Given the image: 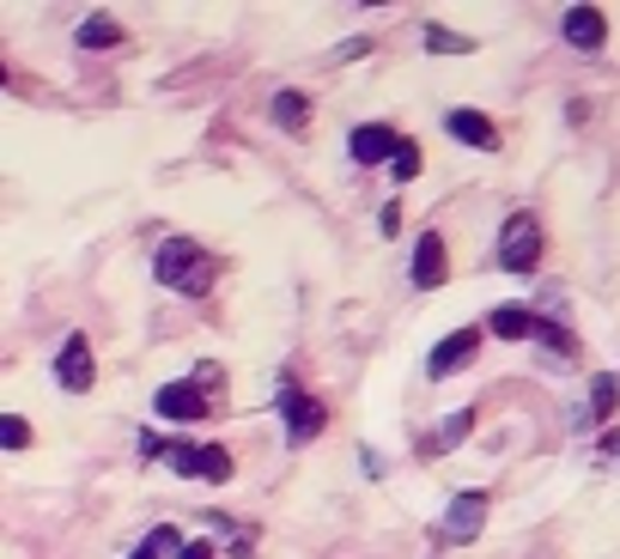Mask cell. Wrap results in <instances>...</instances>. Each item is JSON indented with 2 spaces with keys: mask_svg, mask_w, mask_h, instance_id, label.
<instances>
[{
  "mask_svg": "<svg viewBox=\"0 0 620 559\" xmlns=\"http://www.w3.org/2000/svg\"><path fill=\"white\" fill-rule=\"evenodd\" d=\"M219 268H226V262H219L213 250H201L196 238H164L159 256H152L159 286H171V292H183V298H207V292H213Z\"/></svg>",
  "mask_w": 620,
  "mask_h": 559,
  "instance_id": "1",
  "label": "cell"
},
{
  "mask_svg": "<svg viewBox=\"0 0 620 559\" xmlns=\"http://www.w3.org/2000/svg\"><path fill=\"white\" fill-rule=\"evenodd\" d=\"M541 250H548V238H541V219L529 213V207H517L506 226H499V268H506V274H536V268H541Z\"/></svg>",
  "mask_w": 620,
  "mask_h": 559,
  "instance_id": "2",
  "label": "cell"
},
{
  "mask_svg": "<svg viewBox=\"0 0 620 559\" xmlns=\"http://www.w3.org/2000/svg\"><path fill=\"white\" fill-rule=\"evenodd\" d=\"M487 517H493V492L462 487V492H450V511L438 517L432 541H438V548H462V541H474L487 529Z\"/></svg>",
  "mask_w": 620,
  "mask_h": 559,
  "instance_id": "3",
  "label": "cell"
},
{
  "mask_svg": "<svg viewBox=\"0 0 620 559\" xmlns=\"http://www.w3.org/2000/svg\"><path fill=\"white\" fill-rule=\"evenodd\" d=\"M280 420H287V445H317L322 438V426H329V401H317V396H304L299 383H280Z\"/></svg>",
  "mask_w": 620,
  "mask_h": 559,
  "instance_id": "4",
  "label": "cell"
},
{
  "mask_svg": "<svg viewBox=\"0 0 620 559\" xmlns=\"http://www.w3.org/2000/svg\"><path fill=\"white\" fill-rule=\"evenodd\" d=\"M164 462H171L183 480H207V487H226L231 468H238L226 445H189V438L183 445H164Z\"/></svg>",
  "mask_w": 620,
  "mask_h": 559,
  "instance_id": "5",
  "label": "cell"
},
{
  "mask_svg": "<svg viewBox=\"0 0 620 559\" xmlns=\"http://www.w3.org/2000/svg\"><path fill=\"white\" fill-rule=\"evenodd\" d=\"M481 341H487L481 322H469V329H450L444 341L426 353V377H432V383H444V377L469 371V366H474V353H481Z\"/></svg>",
  "mask_w": 620,
  "mask_h": 559,
  "instance_id": "6",
  "label": "cell"
},
{
  "mask_svg": "<svg viewBox=\"0 0 620 559\" xmlns=\"http://www.w3.org/2000/svg\"><path fill=\"white\" fill-rule=\"evenodd\" d=\"M152 413H159V420H177V426H196V420L213 413V401H207V389L196 377H177V383H164L159 396H152Z\"/></svg>",
  "mask_w": 620,
  "mask_h": 559,
  "instance_id": "7",
  "label": "cell"
},
{
  "mask_svg": "<svg viewBox=\"0 0 620 559\" xmlns=\"http://www.w3.org/2000/svg\"><path fill=\"white\" fill-rule=\"evenodd\" d=\"M56 383L68 389V396H92L98 359H92V341H86V335H68V341H61V353H56Z\"/></svg>",
  "mask_w": 620,
  "mask_h": 559,
  "instance_id": "8",
  "label": "cell"
},
{
  "mask_svg": "<svg viewBox=\"0 0 620 559\" xmlns=\"http://www.w3.org/2000/svg\"><path fill=\"white\" fill-rule=\"evenodd\" d=\"M444 280H450V250H444V238L426 226L420 238H413V286H420V292H438Z\"/></svg>",
  "mask_w": 620,
  "mask_h": 559,
  "instance_id": "9",
  "label": "cell"
},
{
  "mask_svg": "<svg viewBox=\"0 0 620 559\" xmlns=\"http://www.w3.org/2000/svg\"><path fill=\"white\" fill-rule=\"evenodd\" d=\"M396 147H402V134L390 122H359L347 134V159L353 164H383V159H396Z\"/></svg>",
  "mask_w": 620,
  "mask_h": 559,
  "instance_id": "10",
  "label": "cell"
},
{
  "mask_svg": "<svg viewBox=\"0 0 620 559\" xmlns=\"http://www.w3.org/2000/svg\"><path fill=\"white\" fill-rule=\"evenodd\" d=\"M560 37H566L572 49H584V56H597V49L609 43V19H602V7H566Z\"/></svg>",
  "mask_w": 620,
  "mask_h": 559,
  "instance_id": "11",
  "label": "cell"
},
{
  "mask_svg": "<svg viewBox=\"0 0 620 559\" xmlns=\"http://www.w3.org/2000/svg\"><path fill=\"white\" fill-rule=\"evenodd\" d=\"M444 128H450V140H462V147H474V152H499V128L487 122L481 110H450Z\"/></svg>",
  "mask_w": 620,
  "mask_h": 559,
  "instance_id": "12",
  "label": "cell"
},
{
  "mask_svg": "<svg viewBox=\"0 0 620 559\" xmlns=\"http://www.w3.org/2000/svg\"><path fill=\"white\" fill-rule=\"evenodd\" d=\"M620 413V377L614 371H602V377H590V408H584V420H597V426H609Z\"/></svg>",
  "mask_w": 620,
  "mask_h": 559,
  "instance_id": "13",
  "label": "cell"
},
{
  "mask_svg": "<svg viewBox=\"0 0 620 559\" xmlns=\"http://www.w3.org/2000/svg\"><path fill=\"white\" fill-rule=\"evenodd\" d=\"M73 43H80V49H122V43H128V31H122L116 19H103V12H92V19H80Z\"/></svg>",
  "mask_w": 620,
  "mask_h": 559,
  "instance_id": "14",
  "label": "cell"
},
{
  "mask_svg": "<svg viewBox=\"0 0 620 559\" xmlns=\"http://www.w3.org/2000/svg\"><path fill=\"white\" fill-rule=\"evenodd\" d=\"M487 335H499V341H529V335H536V317H529L523 305H499L493 317H487Z\"/></svg>",
  "mask_w": 620,
  "mask_h": 559,
  "instance_id": "15",
  "label": "cell"
},
{
  "mask_svg": "<svg viewBox=\"0 0 620 559\" xmlns=\"http://www.w3.org/2000/svg\"><path fill=\"white\" fill-rule=\"evenodd\" d=\"M469 426H474V408H462V413H450L444 426H438L432 438H420V457H444L450 445H462L469 438Z\"/></svg>",
  "mask_w": 620,
  "mask_h": 559,
  "instance_id": "16",
  "label": "cell"
},
{
  "mask_svg": "<svg viewBox=\"0 0 620 559\" xmlns=\"http://www.w3.org/2000/svg\"><path fill=\"white\" fill-rule=\"evenodd\" d=\"M268 110H274V122L287 128V134H304V128H310V98L292 92V86H287V92H274V103H268Z\"/></svg>",
  "mask_w": 620,
  "mask_h": 559,
  "instance_id": "17",
  "label": "cell"
},
{
  "mask_svg": "<svg viewBox=\"0 0 620 559\" xmlns=\"http://www.w3.org/2000/svg\"><path fill=\"white\" fill-rule=\"evenodd\" d=\"M529 341H541L553 359H578V335L560 329V322H548V317H536V335H529Z\"/></svg>",
  "mask_w": 620,
  "mask_h": 559,
  "instance_id": "18",
  "label": "cell"
},
{
  "mask_svg": "<svg viewBox=\"0 0 620 559\" xmlns=\"http://www.w3.org/2000/svg\"><path fill=\"white\" fill-rule=\"evenodd\" d=\"M426 49H432V56H469L474 37L450 31V24H426Z\"/></svg>",
  "mask_w": 620,
  "mask_h": 559,
  "instance_id": "19",
  "label": "cell"
},
{
  "mask_svg": "<svg viewBox=\"0 0 620 559\" xmlns=\"http://www.w3.org/2000/svg\"><path fill=\"white\" fill-rule=\"evenodd\" d=\"M31 420L24 413H0V450H31Z\"/></svg>",
  "mask_w": 620,
  "mask_h": 559,
  "instance_id": "20",
  "label": "cell"
},
{
  "mask_svg": "<svg viewBox=\"0 0 620 559\" xmlns=\"http://www.w3.org/2000/svg\"><path fill=\"white\" fill-rule=\"evenodd\" d=\"M140 548H147L152 559H177V553H183V529L159 523V529H152V536H147V541H140Z\"/></svg>",
  "mask_w": 620,
  "mask_h": 559,
  "instance_id": "21",
  "label": "cell"
},
{
  "mask_svg": "<svg viewBox=\"0 0 620 559\" xmlns=\"http://www.w3.org/2000/svg\"><path fill=\"white\" fill-rule=\"evenodd\" d=\"M390 171H396V183H413V177H420V147H413L408 134H402V147H396Z\"/></svg>",
  "mask_w": 620,
  "mask_h": 559,
  "instance_id": "22",
  "label": "cell"
},
{
  "mask_svg": "<svg viewBox=\"0 0 620 559\" xmlns=\"http://www.w3.org/2000/svg\"><path fill=\"white\" fill-rule=\"evenodd\" d=\"M134 450H140V462H164V445H159L152 432H140V438H134Z\"/></svg>",
  "mask_w": 620,
  "mask_h": 559,
  "instance_id": "23",
  "label": "cell"
},
{
  "mask_svg": "<svg viewBox=\"0 0 620 559\" xmlns=\"http://www.w3.org/2000/svg\"><path fill=\"white\" fill-rule=\"evenodd\" d=\"M226 559H256V548H250V529H243V536H231V541H226Z\"/></svg>",
  "mask_w": 620,
  "mask_h": 559,
  "instance_id": "24",
  "label": "cell"
},
{
  "mask_svg": "<svg viewBox=\"0 0 620 559\" xmlns=\"http://www.w3.org/2000/svg\"><path fill=\"white\" fill-rule=\"evenodd\" d=\"M378 231H383V238H396V231H402V207H383V213H378Z\"/></svg>",
  "mask_w": 620,
  "mask_h": 559,
  "instance_id": "25",
  "label": "cell"
},
{
  "mask_svg": "<svg viewBox=\"0 0 620 559\" xmlns=\"http://www.w3.org/2000/svg\"><path fill=\"white\" fill-rule=\"evenodd\" d=\"M177 559H213V541H183V553Z\"/></svg>",
  "mask_w": 620,
  "mask_h": 559,
  "instance_id": "26",
  "label": "cell"
},
{
  "mask_svg": "<svg viewBox=\"0 0 620 559\" xmlns=\"http://www.w3.org/2000/svg\"><path fill=\"white\" fill-rule=\"evenodd\" d=\"M366 49H371L366 37H353V43H341V49H334V61H353V56H366Z\"/></svg>",
  "mask_w": 620,
  "mask_h": 559,
  "instance_id": "27",
  "label": "cell"
},
{
  "mask_svg": "<svg viewBox=\"0 0 620 559\" xmlns=\"http://www.w3.org/2000/svg\"><path fill=\"white\" fill-rule=\"evenodd\" d=\"M602 457H620V432H602Z\"/></svg>",
  "mask_w": 620,
  "mask_h": 559,
  "instance_id": "28",
  "label": "cell"
},
{
  "mask_svg": "<svg viewBox=\"0 0 620 559\" xmlns=\"http://www.w3.org/2000/svg\"><path fill=\"white\" fill-rule=\"evenodd\" d=\"M128 559H152V553H147V548H134V553H128Z\"/></svg>",
  "mask_w": 620,
  "mask_h": 559,
  "instance_id": "29",
  "label": "cell"
},
{
  "mask_svg": "<svg viewBox=\"0 0 620 559\" xmlns=\"http://www.w3.org/2000/svg\"><path fill=\"white\" fill-rule=\"evenodd\" d=\"M0 86H7V61H0Z\"/></svg>",
  "mask_w": 620,
  "mask_h": 559,
  "instance_id": "30",
  "label": "cell"
}]
</instances>
